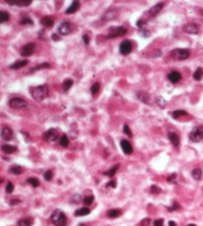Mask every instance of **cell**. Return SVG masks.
I'll return each mask as SVG.
<instances>
[{
	"label": "cell",
	"instance_id": "cell-1",
	"mask_svg": "<svg viewBox=\"0 0 203 226\" xmlns=\"http://www.w3.org/2000/svg\"><path fill=\"white\" fill-rule=\"evenodd\" d=\"M29 92L31 94L32 98L36 101H43L49 95V89L46 85L36 86V87H32L29 89Z\"/></svg>",
	"mask_w": 203,
	"mask_h": 226
},
{
	"label": "cell",
	"instance_id": "cell-2",
	"mask_svg": "<svg viewBox=\"0 0 203 226\" xmlns=\"http://www.w3.org/2000/svg\"><path fill=\"white\" fill-rule=\"evenodd\" d=\"M51 221L56 226H65L67 224V217L62 211L55 210L51 215Z\"/></svg>",
	"mask_w": 203,
	"mask_h": 226
},
{
	"label": "cell",
	"instance_id": "cell-3",
	"mask_svg": "<svg viewBox=\"0 0 203 226\" xmlns=\"http://www.w3.org/2000/svg\"><path fill=\"white\" fill-rule=\"evenodd\" d=\"M171 57L176 61L186 60L190 57V51L188 49H176L171 51Z\"/></svg>",
	"mask_w": 203,
	"mask_h": 226
},
{
	"label": "cell",
	"instance_id": "cell-4",
	"mask_svg": "<svg viewBox=\"0 0 203 226\" xmlns=\"http://www.w3.org/2000/svg\"><path fill=\"white\" fill-rule=\"evenodd\" d=\"M127 30L123 26H119V27H112L109 30V33L107 34V39H114L117 36H123L126 34Z\"/></svg>",
	"mask_w": 203,
	"mask_h": 226
},
{
	"label": "cell",
	"instance_id": "cell-5",
	"mask_svg": "<svg viewBox=\"0 0 203 226\" xmlns=\"http://www.w3.org/2000/svg\"><path fill=\"white\" fill-rule=\"evenodd\" d=\"M9 106L14 109H22L27 107V102L22 98L15 97V98H12L9 100Z\"/></svg>",
	"mask_w": 203,
	"mask_h": 226
},
{
	"label": "cell",
	"instance_id": "cell-6",
	"mask_svg": "<svg viewBox=\"0 0 203 226\" xmlns=\"http://www.w3.org/2000/svg\"><path fill=\"white\" fill-rule=\"evenodd\" d=\"M44 139L47 141H50V142H54V141H56L57 139H58L59 137V132L57 131L56 129H54V128H52V129H49L47 131V132L44 133L43 135Z\"/></svg>",
	"mask_w": 203,
	"mask_h": 226
},
{
	"label": "cell",
	"instance_id": "cell-7",
	"mask_svg": "<svg viewBox=\"0 0 203 226\" xmlns=\"http://www.w3.org/2000/svg\"><path fill=\"white\" fill-rule=\"evenodd\" d=\"M131 49H133V43H131L129 41H123L121 43H120V47H119V51L121 55H126L128 53H131Z\"/></svg>",
	"mask_w": 203,
	"mask_h": 226
},
{
	"label": "cell",
	"instance_id": "cell-8",
	"mask_svg": "<svg viewBox=\"0 0 203 226\" xmlns=\"http://www.w3.org/2000/svg\"><path fill=\"white\" fill-rule=\"evenodd\" d=\"M72 30V26L69 21H64L59 25L58 27V33L62 34V35H67L69 34Z\"/></svg>",
	"mask_w": 203,
	"mask_h": 226
},
{
	"label": "cell",
	"instance_id": "cell-9",
	"mask_svg": "<svg viewBox=\"0 0 203 226\" xmlns=\"http://www.w3.org/2000/svg\"><path fill=\"white\" fill-rule=\"evenodd\" d=\"M33 51H34V43H28L21 47L20 53H21L22 57H29V55L33 53Z\"/></svg>",
	"mask_w": 203,
	"mask_h": 226
},
{
	"label": "cell",
	"instance_id": "cell-10",
	"mask_svg": "<svg viewBox=\"0 0 203 226\" xmlns=\"http://www.w3.org/2000/svg\"><path fill=\"white\" fill-rule=\"evenodd\" d=\"M189 138L193 142H199L203 138V132L201 130H199V128H196L189 134Z\"/></svg>",
	"mask_w": 203,
	"mask_h": 226
},
{
	"label": "cell",
	"instance_id": "cell-11",
	"mask_svg": "<svg viewBox=\"0 0 203 226\" xmlns=\"http://www.w3.org/2000/svg\"><path fill=\"white\" fill-rule=\"evenodd\" d=\"M117 16V10L113 8H110L102 15V19L105 20V21H110V20H113L116 18Z\"/></svg>",
	"mask_w": 203,
	"mask_h": 226
},
{
	"label": "cell",
	"instance_id": "cell-12",
	"mask_svg": "<svg viewBox=\"0 0 203 226\" xmlns=\"http://www.w3.org/2000/svg\"><path fill=\"white\" fill-rule=\"evenodd\" d=\"M0 136L3 140L9 141L12 139L13 137V131L11 128L9 127H3L2 130H1V133H0Z\"/></svg>",
	"mask_w": 203,
	"mask_h": 226
},
{
	"label": "cell",
	"instance_id": "cell-13",
	"mask_svg": "<svg viewBox=\"0 0 203 226\" xmlns=\"http://www.w3.org/2000/svg\"><path fill=\"white\" fill-rule=\"evenodd\" d=\"M183 28L187 33L190 34H197L199 32V26L196 23H187L184 25Z\"/></svg>",
	"mask_w": 203,
	"mask_h": 226
},
{
	"label": "cell",
	"instance_id": "cell-14",
	"mask_svg": "<svg viewBox=\"0 0 203 226\" xmlns=\"http://www.w3.org/2000/svg\"><path fill=\"white\" fill-rule=\"evenodd\" d=\"M120 146H121L122 150H123V152L125 154H131V152H133V146H131V142L127 141V140H125V139L121 140V142H120Z\"/></svg>",
	"mask_w": 203,
	"mask_h": 226
},
{
	"label": "cell",
	"instance_id": "cell-15",
	"mask_svg": "<svg viewBox=\"0 0 203 226\" xmlns=\"http://www.w3.org/2000/svg\"><path fill=\"white\" fill-rule=\"evenodd\" d=\"M137 99H139V101H141V102L145 103V104H149V103H150L151 97H150V95H149V94L147 93V92H145V91H139V92H137Z\"/></svg>",
	"mask_w": 203,
	"mask_h": 226
},
{
	"label": "cell",
	"instance_id": "cell-16",
	"mask_svg": "<svg viewBox=\"0 0 203 226\" xmlns=\"http://www.w3.org/2000/svg\"><path fill=\"white\" fill-rule=\"evenodd\" d=\"M163 7H164V3H158V4H156L155 6H153L152 8L149 10V13H150L151 16L154 17V16H156V15L158 14L161 10H162Z\"/></svg>",
	"mask_w": 203,
	"mask_h": 226
},
{
	"label": "cell",
	"instance_id": "cell-17",
	"mask_svg": "<svg viewBox=\"0 0 203 226\" xmlns=\"http://www.w3.org/2000/svg\"><path fill=\"white\" fill-rule=\"evenodd\" d=\"M168 78H169V80L172 82V83H177V82H179L180 80H181L182 76L179 72L173 71V72H171L169 75H168Z\"/></svg>",
	"mask_w": 203,
	"mask_h": 226
},
{
	"label": "cell",
	"instance_id": "cell-18",
	"mask_svg": "<svg viewBox=\"0 0 203 226\" xmlns=\"http://www.w3.org/2000/svg\"><path fill=\"white\" fill-rule=\"evenodd\" d=\"M27 64H28V61L27 60L18 61V62H16V63H14V64L10 65V66H9V69H11V70H18V69L25 67Z\"/></svg>",
	"mask_w": 203,
	"mask_h": 226
},
{
	"label": "cell",
	"instance_id": "cell-19",
	"mask_svg": "<svg viewBox=\"0 0 203 226\" xmlns=\"http://www.w3.org/2000/svg\"><path fill=\"white\" fill-rule=\"evenodd\" d=\"M79 7H80L79 1L75 0V1H73V3L70 5V7H69V8L66 10V13H67V14H72V13H75L76 11L79 9Z\"/></svg>",
	"mask_w": 203,
	"mask_h": 226
},
{
	"label": "cell",
	"instance_id": "cell-20",
	"mask_svg": "<svg viewBox=\"0 0 203 226\" xmlns=\"http://www.w3.org/2000/svg\"><path fill=\"white\" fill-rule=\"evenodd\" d=\"M168 137H169L170 141L173 143V145H175V146H179L180 138H179V135H178L177 133H176V132H170L169 135H168Z\"/></svg>",
	"mask_w": 203,
	"mask_h": 226
},
{
	"label": "cell",
	"instance_id": "cell-21",
	"mask_svg": "<svg viewBox=\"0 0 203 226\" xmlns=\"http://www.w3.org/2000/svg\"><path fill=\"white\" fill-rule=\"evenodd\" d=\"M1 149H2L3 152H5L6 154H12V152H16L17 148L10 144H3L2 146H1Z\"/></svg>",
	"mask_w": 203,
	"mask_h": 226
},
{
	"label": "cell",
	"instance_id": "cell-22",
	"mask_svg": "<svg viewBox=\"0 0 203 226\" xmlns=\"http://www.w3.org/2000/svg\"><path fill=\"white\" fill-rule=\"evenodd\" d=\"M41 23L43 24L45 27H52L54 25V20L52 19L50 16H45L42 18Z\"/></svg>",
	"mask_w": 203,
	"mask_h": 226
},
{
	"label": "cell",
	"instance_id": "cell-23",
	"mask_svg": "<svg viewBox=\"0 0 203 226\" xmlns=\"http://www.w3.org/2000/svg\"><path fill=\"white\" fill-rule=\"evenodd\" d=\"M90 209L87 207H83V208H80V209L76 210L75 211V216H85L88 215L90 213Z\"/></svg>",
	"mask_w": 203,
	"mask_h": 226
},
{
	"label": "cell",
	"instance_id": "cell-24",
	"mask_svg": "<svg viewBox=\"0 0 203 226\" xmlns=\"http://www.w3.org/2000/svg\"><path fill=\"white\" fill-rule=\"evenodd\" d=\"M9 173L12 175H20L22 173V168L19 166H13L9 168Z\"/></svg>",
	"mask_w": 203,
	"mask_h": 226
},
{
	"label": "cell",
	"instance_id": "cell-25",
	"mask_svg": "<svg viewBox=\"0 0 203 226\" xmlns=\"http://www.w3.org/2000/svg\"><path fill=\"white\" fill-rule=\"evenodd\" d=\"M73 86V80L72 79H66L63 83V89L65 92H68Z\"/></svg>",
	"mask_w": 203,
	"mask_h": 226
},
{
	"label": "cell",
	"instance_id": "cell-26",
	"mask_svg": "<svg viewBox=\"0 0 203 226\" xmlns=\"http://www.w3.org/2000/svg\"><path fill=\"white\" fill-rule=\"evenodd\" d=\"M9 13L6 11H0V23H3V22H6L9 20Z\"/></svg>",
	"mask_w": 203,
	"mask_h": 226
},
{
	"label": "cell",
	"instance_id": "cell-27",
	"mask_svg": "<svg viewBox=\"0 0 203 226\" xmlns=\"http://www.w3.org/2000/svg\"><path fill=\"white\" fill-rule=\"evenodd\" d=\"M32 224V220L30 218H22L18 221V226H30Z\"/></svg>",
	"mask_w": 203,
	"mask_h": 226
},
{
	"label": "cell",
	"instance_id": "cell-28",
	"mask_svg": "<svg viewBox=\"0 0 203 226\" xmlns=\"http://www.w3.org/2000/svg\"><path fill=\"white\" fill-rule=\"evenodd\" d=\"M192 177L195 180H200L202 177V170L201 168H194L192 171Z\"/></svg>",
	"mask_w": 203,
	"mask_h": 226
},
{
	"label": "cell",
	"instance_id": "cell-29",
	"mask_svg": "<svg viewBox=\"0 0 203 226\" xmlns=\"http://www.w3.org/2000/svg\"><path fill=\"white\" fill-rule=\"evenodd\" d=\"M120 215V211L118 209H111L107 212V216L109 218H116Z\"/></svg>",
	"mask_w": 203,
	"mask_h": 226
},
{
	"label": "cell",
	"instance_id": "cell-30",
	"mask_svg": "<svg viewBox=\"0 0 203 226\" xmlns=\"http://www.w3.org/2000/svg\"><path fill=\"white\" fill-rule=\"evenodd\" d=\"M118 164H115V166H113V168H111L109 171H107V172H104V175H106V176H108V177H113L114 175H115V173L117 172V170H118Z\"/></svg>",
	"mask_w": 203,
	"mask_h": 226
},
{
	"label": "cell",
	"instance_id": "cell-31",
	"mask_svg": "<svg viewBox=\"0 0 203 226\" xmlns=\"http://www.w3.org/2000/svg\"><path fill=\"white\" fill-rule=\"evenodd\" d=\"M202 76H203V70L202 69H197L195 71V73L193 74V78H194L196 81H200L202 79Z\"/></svg>",
	"mask_w": 203,
	"mask_h": 226
},
{
	"label": "cell",
	"instance_id": "cell-32",
	"mask_svg": "<svg viewBox=\"0 0 203 226\" xmlns=\"http://www.w3.org/2000/svg\"><path fill=\"white\" fill-rule=\"evenodd\" d=\"M187 115V112L184 110H176L173 112V118L174 119H177V118L181 117V116H185Z\"/></svg>",
	"mask_w": 203,
	"mask_h": 226
},
{
	"label": "cell",
	"instance_id": "cell-33",
	"mask_svg": "<svg viewBox=\"0 0 203 226\" xmlns=\"http://www.w3.org/2000/svg\"><path fill=\"white\" fill-rule=\"evenodd\" d=\"M60 144L64 147H67L69 145V138L66 134H63L62 136L60 137Z\"/></svg>",
	"mask_w": 203,
	"mask_h": 226
},
{
	"label": "cell",
	"instance_id": "cell-34",
	"mask_svg": "<svg viewBox=\"0 0 203 226\" xmlns=\"http://www.w3.org/2000/svg\"><path fill=\"white\" fill-rule=\"evenodd\" d=\"M27 183H28V184H30V185H31L33 188L39 187V185H40L39 180L36 179V178H33V177L28 178V179H27Z\"/></svg>",
	"mask_w": 203,
	"mask_h": 226
},
{
	"label": "cell",
	"instance_id": "cell-35",
	"mask_svg": "<svg viewBox=\"0 0 203 226\" xmlns=\"http://www.w3.org/2000/svg\"><path fill=\"white\" fill-rule=\"evenodd\" d=\"M81 201V195L80 194H74L70 199V202L73 203V204H78Z\"/></svg>",
	"mask_w": 203,
	"mask_h": 226
},
{
	"label": "cell",
	"instance_id": "cell-36",
	"mask_svg": "<svg viewBox=\"0 0 203 226\" xmlns=\"http://www.w3.org/2000/svg\"><path fill=\"white\" fill-rule=\"evenodd\" d=\"M156 102H157V104L159 105V106H161L162 108H165V106H166V100H165L164 98H163L162 96H159V97H157V99H156Z\"/></svg>",
	"mask_w": 203,
	"mask_h": 226
},
{
	"label": "cell",
	"instance_id": "cell-37",
	"mask_svg": "<svg viewBox=\"0 0 203 226\" xmlns=\"http://www.w3.org/2000/svg\"><path fill=\"white\" fill-rule=\"evenodd\" d=\"M93 202H94V197L93 196H87L83 201V203L86 205V206H90Z\"/></svg>",
	"mask_w": 203,
	"mask_h": 226
},
{
	"label": "cell",
	"instance_id": "cell-38",
	"mask_svg": "<svg viewBox=\"0 0 203 226\" xmlns=\"http://www.w3.org/2000/svg\"><path fill=\"white\" fill-rule=\"evenodd\" d=\"M13 190H14V186H13V184L11 183V182H8L6 185V188H5V192L7 193V194H11V193L13 192Z\"/></svg>",
	"mask_w": 203,
	"mask_h": 226
},
{
	"label": "cell",
	"instance_id": "cell-39",
	"mask_svg": "<svg viewBox=\"0 0 203 226\" xmlns=\"http://www.w3.org/2000/svg\"><path fill=\"white\" fill-rule=\"evenodd\" d=\"M53 176H54L53 172L50 171V170H49V171H47L45 174H44V178H45L46 181H51V180L53 179Z\"/></svg>",
	"mask_w": 203,
	"mask_h": 226
},
{
	"label": "cell",
	"instance_id": "cell-40",
	"mask_svg": "<svg viewBox=\"0 0 203 226\" xmlns=\"http://www.w3.org/2000/svg\"><path fill=\"white\" fill-rule=\"evenodd\" d=\"M99 89H100V85H99L98 83H95L94 85L91 87V93L92 94H96L98 93Z\"/></svg>",
	"mask_w": 203,
	"mask_h": 226
},
{
	"label": "cell",
	"instance_id": "cell-41",
	"mask_svg": "<svg viewBox=\"0 0 203 226\" xmlns=\"http://www.w3.org/2000/svg\"><path fill=\"white\" fill-rule=\"evenodd\" d=\"M151 225V219L150 218H145L143 220H141L139 226H150Z\"/></svg>",
	"mask_w": 203,
	"mask_h": 226
},
{
	"label": "cell",
	"instance_id": "cell-42",
	"mask_svg": "<svg viewBox=\"0 0 203 226\" xmlns=\"http://www.w3.org/2000/svg\"><path fill=\"white\" fill-rule=\"evenodd\" d=\"M20 24H23V25L24 24H30L31 25V24H33V21L30 18H28V17H24L23 19L20 21Z\"/></svg>",
	"mask_w": 203,
	"mask_h": 226
},
{
	"label": "cell",
	"instance_id": "cell-43",
	"mask_svg": "<svg viewBox=\"0 0 203 226\" xmlns=\"http://www.w3.org/2000/svg\"><path fill=\"white\" fill-rule=\"evenodd\" d=\"M123 132H124V134H126L127 136H129V137L133 136V133H131V129H129V127H128L127 125H124L123 126Z\"/></svg>",
	"mask_w": 203,
	"mask_h": 226
},
{
	"label": "cell",
	"instance_id": "cell-44",
	"mask_svg": "<svg viewBox=\"0 0 203 226\" xmlns=\"http://www.w3.org/2000/svg\"><path fill=\"white\" fill-rule=\"evenodd\" d=\"M50 65L48 64V63H44V64L42 65H39V66H36V68L31 69V71H34V70H41V69H45V68H49Z\"/></svg>",
	"mask_w": 203,
	"mask_h": 226
},
{
	"label": "cell",
	"instance_id": "cell-45",
	"mask_svg": "<svg viewBox=\"0 0 203 226\" xmlns=\"http://www.w3.org/2000/svg\"><path fill=\"white\" fill-rule=\"evenodd\" d=\"M151 192H152L153 194H158V193L161 192V189L157 187V186L153 185L152 187H151Z\"/></svg>",
	"mask_w": 203,
	"mask_h": 226
},
{
	"label": "cell",
	"instance_id": "cell-46",
	"mask_svg": "<svg viewBox=\"0 0 203 226\" xmlns=\"http://www.w3.org/2000/svg\"><path fill=\"white\" fill-rule=\"evenodd\" d=\"M154 225H155V226H164V220H163V219L155 220Z\"/></svg>",
	"mask_w": 203,
	"mask_h": 226
},
{
	"label": "cell",
	"instance_id": "cell-47",
	"mask_svg": "<svg viewBox=\"0 0 203 226\" xmlns=\"http://www.w3.org/2000/svg\"><path fill=\"white\" fill-rule=\"evenodd\" d=\"M178 208H179V205H178V203L177 202H174L173 203V206L170 207V208H168V210L172 212V211H174V210H177Z\"/></svg>",
	"mask_w": 203,
	"mask_h": 226
},
{
	"label": "cell",
	"instance_id": "cell-48",
	"mask_svg": "<svg viewBox=\"0 0 203 226\" xmlns=\"http://www.w3.org/2000/svg\"><path fill=\"white\" fill-rule=\"evenodd\" d=\"M82 39H83V41H84V43H85L86 45H89V43H90V39H89V36H88V35H86V34H84V35H83V37H82Z\"/></svg>",
	"mask_w": 203,
	"mask_h": 226
},
{
	"label": "cell",
	"instance_id": "cell-49",
	"mask_svg": "<svg viewBox=\"0 0 203 226\" xmlns=\"http://www.w3.org/2000/svg\"><path fill=\"white\" fill-rule=\"evenodd\" d=\"M107 187H111V188H115L116 187V182L114 181V180H112V181L108 182V183L106 184Z\"/></svg>",
	"mask_w": 203,
	"mask_h": 226
},
{
	"label": "cell",
	"instance_id": "cell-50",
	"mask_svg": "<svg viewBox=\"0 0 203 226\" xmlns=\"http://www.w3.org/2000/svg\"><path fill=\"white\" fill-rule=\"evenodd\" d=\"M176 178H177V175H176V174H172L171 176H169V177L167 178V181L168 182H173Z\"/></svg>",
	"mask_w": 203,
	"mask_h": 226
},
{
	"label": "cell",
	"instance_id": "cell-51",
	"mask_svg": "<svg viewBox=\"0 0 203 226\" xmlns=\"http://www.w3.org/2000/svg\"><path fill=\"white\" fill-rule=\"evenodd\" d=\"M19 203H20V200H18V199H12V200L10 201L11 206H13V205H16V204H19Z\"/></svg>",
	"mask_w": 203,
	"mask_h": 226
},
{
	"label": "cell",
	"instance_id": "cell-52",
	"mask_svg": "<svg viewBox=\"0 0 203 226\" xmlns=\"http://www.w3.org/2000/svg\"><path fill=\"white\" fill-rule=\"evenodd\" d=\"M52 39H53L54 41H60V36H59L57 33H55V34H53V35H52Z\"/></svg>",
	"mask_w": 203,
	"mask_h": 226
},
{
	"label": "cell",
	"instance_id": "cell-53",
	"mask_svg": "<svg viewBox=\"0 0 203 226\" xmlns=\"http://www.w3.org/2000/svg\"><path fill=\"white\" fill-rule=\"evenodd\" d=\"M145 21H141V20H139V21H137V26H139V27H143V26H145Z\"/></svg>",
	"mask_w": 203,
	"mask_h": 226
},
{
	"label": "cell",
	"instance_id": "cell-54",
	"mask_svg": "<svg viewBox=\"0 0 203 226\" xmlns=\"http://www.w3.org/2000/svg\"><path fill=\"white\" fill-rule=\"evenodd\" d=\"M169 226H177V224H176L174 221H170L169 222Z\"/></svg>",
	"mask_w": 203,
	"mask_h": 226
},
{
	"label": "cell",
	"instance_id": "cell-55",
	"mask_svg": "<svg viewBox=\"0 0 203 226\" xmlns=\"http://www.w3.org/2000/svg\"><path fill=\"white\" fill-rule=\"evenodd\" d=\"M187 226H197L196 224H188Z\"/></svg>",
	"mask_w": 203,
	"mask_h": 226
},
{
	"label": "cell",
	"instance_id": "cell-56",
	"mask_svg": "<svg viewBox=\"0 0 203 226\" xmlns=\"http://www.w3.org/2000/svg\"><path fill=\"white\" fill-rule=\"evenodd\" d=\"M78 226H85V225H84L83 223H81V224H79V225H78Z\"/></svg>",
	"mask_w": 203,
	"mask_h": 226
},
{
	"label": "cell",
	"instance_id": "cell-57",
	"mask_svg": "<svg viewBox=\"0 0 203 226\" xmlns=\"http://www.w3.org/2000/svg\"><path fill=\"white\" fill-rule=\"evenodd\" d=\"M2 182H3V180H2V179H0V184H2Z\"/></svg>",
	"mask_w": 203,
	"mask_h": 226
}]
</instances>
